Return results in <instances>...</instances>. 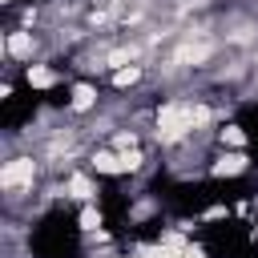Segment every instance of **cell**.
Listing matches in <instances>:
<instances>
[{"mask_svg": "<svg viewBox=\"0 0 258 258\" xmlns=\"http://www.w3.org/2000/svg\"><path fill=\"white\" fill-rule=\"evenodd\" d=\"M0 60H4V69H24V64H32V60H48V36H44L40 28L4 24Z\"/></svg>", "mask_w": 258, "mask_h": 258, "instance_id": "1", "label": "cell"}, {"mask_svg": "<svg viewBox=\"0 0 258 258\" xmlns=\"http://www.w3.org/2000/svg\"><path fill=\"white\" fill-rule=\"evenodd\" d=\"M218 40L226 44V52H254L258 48V8L234 4V8L218 12Z\"/></svg>", "mask_w": 258, "mask_h": 258, "instance_id": "2", "label": "cell"}, {"mask_svg": "<svg viewBox=\"0 0 258 258\" xmlns=\"http://www.w3.org/2000/svg\"><path fill=\"white\" fill-rule=\"evenodd\" d=\"M101 105H105V97H101V85H97L93 77L69 81V101H64V113H69V117L85 121V117H93Z\"/></svg>", "mask_w": 258, "mask_h": 258, "instance_id": "3", "label": "cell"}, {"mask_svg": "<svg viewBox=\"0 0 258 258\" xmlns=\"http://www.w3.org/2000/svg\"><path fill=\"white\" fill-rule=\"evenodd\" d=\"M250 169H254L250 149H214V157L206 161V177L214 181H234V177H246Z\"/></svg>", "mask_w": 258, "mask_h": 258, "instance_id": "4", "label": "cell"}, {"mask_svg": "<svg viewBox=\"0 0 258 258\" xmlns=\"http://www.w3.org/2000/svg\"><path fill=\"white\" fill-rule=\"evenodd\" d=\"M60 185H64V202H73V206L101 202V177H97L89 165H77V169H69V173L60 177Z\"/></svg>", "mask_w": 258, "mask_h": 258, "instance_id": "5", "label": "cell"}, {"mask_svg": "<svg viewBox=\"0 0 258 258\" xmlns=\"http://www.w3.org/2000/svg\"><path fill=\"white\" fill-rule=\"evenodd\" d=\"M20 81H24L32 93H48V89L64 85V73H60L52 60H32V64H24V69H20Z\"/></svg>", "mask_w": 258, "mask_h": 258, "instance_id": "6", "label": "cell"}, {"mask_svg": "<svg viewBox=\"0 0 258 258\" xmlns=\"http://www.w3.org/2000/svg\"><path fill=\"white\" fill-rule=\"evenodd\" d=\"M85 165H89L97 177H125V161H121V153H117L109 141H97V145L89 149Z\"/></svg>", "mask_w": 258, "mask_h": 258, "instance_id": "7", "label": "cell"}, {"mask_svg": "<svg viewBox=\"0 0 258 258\" xmlns=\"http://www.w3.org/2000/svg\"><path fill=\"white\" fill-rule=\"evenodd\" d=\"M149 73H153V64H125V69L109 73L105 81H109L113 93H137L141 85H149Z\"/></svg>", "mask_w": 258, "mask_h": 258, "instance_id": "8", "label": "cell"}, {"mask_svg": "<svg viewBox=\"0 0 258 258\" xmlns=\"http://www.w3.org/2000/svg\"><path fill=\"white\" fill-rule=\"evenodd\" d=\"M145 141H149V133H145V129H137V125H129V121H121V125L109 133V145H113L117 153L137 149V145H145Z\"/></svg>", "mask_w": 258, "mask_h": 258, "instance_id": "9", "label": "cell"}, {"mask_svg": "<svg viewBox=\"0 0 258 258\" xmlns=\"http://www.w3.org/2000/svg\"><path fill=\"white\" fill-rule=\"evenodd\" d=\"M214 145L218 149H250V133L238 121H222L218 133H214Z\"/></svg>", "mask_w": 258, "mask_h": 258, "instance_id": "10", "label": "cell"}, {"mask_svg": "<svg viewBox=\"0 0 258 258\" xmlns=\"http://www.w3.org/2000/svg\"><path fill=\"white\" fill-rule=\"evenodd\" d=\"M77 230H81V234H97V230H105V210H101V202L77 206Z\"/></svg>", "mask_w": 258, "mask_h": 258, "instance_id": "11", "label": "cell"}, {"mask_svg": "<svg viewBox=\"0 0 258 258\" xmlns=\"http://www.w3.org/2000/svg\"><path fill=\"white\" fill-rule=\"evenodd\" d=\"M137 202H129V222L133 226H141V222H149L153 214H161V202L157 198H149V194H133Z\"/></svg>", "mask_w": 258, "mask_h": 258, "instance_id": "12", "label": "cell"}, {"mask_svg": "<svg viewBox=\"0 0 258 258\" xmlns=\"http://www.w3.org/2000/svg\"><path fill=\"white\" fill-rule=\"evenodd\" d=\"M230 218H234V210H230L226 202H214V206H206V210L198 214L202 226H210V222H230Z\"/></svg>", "mask_w": 258, "mask_h": 258, "instance_id": "13", "label": "cell"}, {"mask_svg": "<svg viewBox=\"0 0 258 258\" xmlns=\"http://www.w3.org/2000/svg\"><path fill=\"white\" fill-rule=\"evenodd\" d=\"M185 258H210V250H206V246H202V242L194 238V242L185 246Z\"/></svg>", "mask_w": 258, "mask_h": 258, "instance_id": "14", "label": "cell"}, {"mask_svg": "<svg viewBox=\"0 0 258 258\" xmlns=\"http://www.w3.org/2000/svg\"><path fill=\"white\" fill-rule=\"evenodd\" d=\"M12 93H16V85H12V77H4L0 81V101H12Z\"/></svg>", "mask_w": 258, "mask_h": 258, "instance_id": "15", "label": "cell"}, {"mask_svg": "<svg viewBox=\"0 0 258 258\" xmlns=\"http://www.w3.org/2000/svg\"><path fill=\"white\" fill-rule=\"evenodd\" d=\"M0 4H4V8H8V12H12V8H16V4H20V0H0Z\"/></svg>", "mask_w": 258, "mask_h": 258, "instance_id": "16", "label": "cell"}]
</instances>
